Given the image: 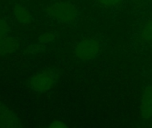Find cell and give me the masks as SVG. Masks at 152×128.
<instances>
[{"label": "cell", "mask_w": 152, "mask_h": 128, "mask_svg": "<svg viewBox=\"0 0 152 128\" xmlns=\"http://www.w3.org/2000/svg\"><path fill=\"white\" fill-rule=\"evenodd\" d=\"M151 128H152V127H151Z\"/></svg>", "instance_id": "5bb4252c"}, {"label": "cell", "mask_w": 152, "mask_h": 128, "mask_svg": "<svg viewBox=\"0 0 152 128\" xmlns=\"http://www.w3.org/2000/svg\"><path fill=\"white\" fill-rule=\"evenodd\" d=\"M10 26L9 23L4 20L0 18V40L9 35Z\"/></svg>", "instance_id": "7c38bea8"}, {"label": "cell", "mask_w": 152, "mask_h": 128, "mask_svg": "<svg viewBox=\"0 0 152 128\" xmlns=\"http://www.w3.org/2000/svg\"><path fill=\"white\" fill-rule=\"evenodd\" d=\"M101 42L95 37H85L79 40L73 48L75 57L82 61L95 59L101 53Z\"/></svg>", "instance_id": "3957f363"}, {"label": "cell", "mask_w": 152, "mask_h": 128, "mask_svg": "<svg viewBox=\"0 0 152 128\" xmlns=\"http://www.w3.org/2000/svg\"><path fill=\"white\" fill-rule=\"evenodd\" d=\"M98 4L105 9H113L120 6L124 0H96Z\"/></svg>", "instance_id": "30bf717a"}, {"label": "cell", "mask_w": 152, "mask_h": 128, "mask_svg": "<svg viewBox=\"0 0 152 128\" xmlns=\"http://www.w3.org/2000/svg\"><path fill=\"white\" fill-rule=\"evenodd\" d=\"M46 45H44L40 43H37V44H32L29 45L26 49H25V53L27 54H37L39 53H42L45 50Z\"/></svg>", "instance_id": "8fae6325"}, {"label": "cell", "mask_w": 152, "mask_h": 128, "mask_svg": "<svg viewBox=\"0 0 152 128\" xmlns=\"http://www.w3.org/2000/svg\"><path fill=\"white\" fill-rule=\"evenodd\" d=\"M141 114L144 119L152 118V87L148 86L144 89L141 101Z\"/></svg>", "instance_id": "5b68a950"}, {"label": "cell", "mask_w": 152, "mask_h": 128, "mask_svg": "<svg viewBox=\"0 0 152 128\" xmlns=\"http://www.w3.org/2000/svg\"><path fill=\"white\" fill-rule=\"evenodd\" d=\"M0 128H22L15 112L3 102H0Z\"/></svg>", "instance_id": "277c9868"}, {"label": "cell", "mask_w": 152, "mask_h": 128, "mask_svg": "<svg viewBox=\"0 0 152 128\" xmlns=\"http://www.w3.org/2000/svg\"><path fill=\"white\" fill-rule=\"evenodd\" d=\"M47 128H69V127L63 121L54 120L47 127Z\"/></svg>", "instance_id": "4fadbf2b"}, {"label": "cell", "mask_w": 152, "mask_h": 128, "mask_svg": "<svg viewBox=\"0 0 152 128\" xmlns=\"http://www.w3.org/2000/svg\"><path fill=\"white\" fill-rule=\"evenodd\" d=\"M57 37V34L55 32L53 31H47V32H44L42 33L38 38H37V42L44 45H47L48 44L53 42Z\"/></svg>", "instance_id": "9c48e42d"}, {"label": "cell", "mask_w": 152, "mask_h": 128, "mask_svg": "<svg viewBox=\"0 0 152 128\" xmlns=\"http://www.w3.org/2000/svg\"><path fill=\"white\" fill-rule=\"evenodd\" d=\"M14 20L20 25H28L32 21L30 12L21 4H16L12 9Z\"/></svg>", "instance_id": "52a82bcc"}, {"label": "cell", "mask_w": 152, "mask_h": 128, "mask_svg": "<svg viewBox=\"0 0 152 128\" xmlns=\"http://www.w3.org/2000/svg\"><path fill=\"white\" fill-rule=\"evenodd\" d=\"M19 48V41L12 37L6 36L0 40V56H5L13 53Z\"/></svg>", "instance_id": "8992f818"}, {"label": "cell", "mask_w": 152, "mask_h": 128, "mask_svg": "<svg viewBox=\"0 0 152 128\" xmlns=\"http://www.w3.org/2000/svg\"><path fill=\"white\" fill-rule=\"evenodd\" d=\"M46 14L58 23L69 25L76 22L78 12L73 4L66 1H58L47 6Z\"/></svg>", "instance_id": "6da1fadb"}, {"label": "cell", "mask_w": 152, "mask_h": 128, "mask_svg": "<svg viewBox=\"0 0 152 128\" xmlns=\"http://www.w3.org/2000/svg\"><path fill=\"white\" fill-rule=\"evenodd\" d=\"M58 73L53 69H44L32 75L28 79V87L37 94L49 92L56 84Z\"/></svg>", "instance_id": "7a4b0ae2"}, {"label": "cell", "mask_w": 152, "mask_h": 128, "mask_svg": "<svg viewBox=\"0 0 152 128\" xmlns=\"http://www.w3.org/2000/svg\"><path fill=\"white\" fill-rule=\"evenodd\" d=\"M139 38L144 44H152V17L147 19L141 25Z\"/></svg>", "instance_id": "ba28073f"}]
</instances>
